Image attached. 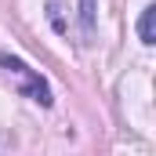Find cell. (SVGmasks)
<instances>
[{
    "label": "cell",
    "instance_id": "277c9868",
    "mask_svg": "<svg viewBox=\"0 0 156 156\" xmlns=\"http://www.w3.org/2000/svg\"><path fill=\"white\" fill-rule=\"evenodd\" d=\"M47 22H51V29H55L58 37H66V33H69L66 15H62V0H47Z\"/></svg>",
    "mask_w": 156,
    "mask_h": 156
},
{
    "label": "cell",
    "instance_id": "6da1fadb",
    "mask_svg": "<svg viewBox=\"0 0 156 156\" xmlns=\"http://www.w3.org/2000/svg\"><path fill=\"white\" fill-rule=\"evenodd\" d=\"M0 69H4L11 80H15V91H18L22 98L37 102V105H44V109H51V105H55V94H51L47 80L40 76L33 66H26L18 55H7V51H0Z\"/></svg>",
    "mask_w": 156,
    "mask_h": 156
},
{
    "label": "cell",
    "instance_id": "3957f363",
    "mask_svg": "<svg viewBox=\"0 0 156 156\" xmlns=\"http://www.w3.org/2000/svg\"><path fill=\"white\" fill-rule=\"evenodd\" d=\"M80 37L83 44L94 40V0H80Z\"/></svg>",
    "mask_w": 156,
    "mask_h": 156
},
{
    "label": "cell",
    "instance_id": "7a4b0ae2",
    "mask_svg": "<svg viewBox=\"0 0 156 156\" xmlns=\"http://www.w3.org/2000/svg\"><path fill=\"white\" fill-rule=\"evenodd\" d=\"M153 18H156V4L142 7V18H138V40H142L145 47H153V44H156V33H153Z\"/></svg>",
    "mask_w": 156,
    "mask_h": 156
}]
</instances>
